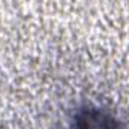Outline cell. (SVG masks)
I'll list each match as a JSON object with an SVG mask.
<instances>
[{
  "label": "cell",
  "mask_w": 129,
  "mask_h": 129,
  "mask_svg": "<svg viewBox=\"0 0 129 129\" xmlns=\"http://www.w3.org/2000/svg\"><path fill=\"white\" fill-rule=\"evenodd\" d=\"M71 129H128V126L113 113L101 107L86 105L74 113Z\"/></svg>",
  "instance_id": "1"
}]
</instances>
